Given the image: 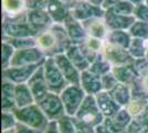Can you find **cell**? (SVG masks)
Listing matches in <instances>:
<instances>
[{
    "mask_svg": "<svg viewBox=\"0 0 148 133\" xmlns=\"http://www.w3.org/2000/svg\"><path fill=\"white\" fill-rule=\"evenodd\" d=\"M72 44L68 31L61 22H53L49 28L36 36V47L45 57L65 53Z\"/></svg>",
    "mask_w": 148,
    "mask_h": 133,
    "instance_id": "6da1fadb",
    "label": "cell"
},
{
    "mask_svg": "<svg viewBox=\"0 0 148 133\" xmlns=\"http://www.w3.org/2000/svg\"><path fill=\"white\" fill-rule=\"evenodd\" d=\"M13 113L16 115L19 123H22L25 125H28L33 129H38L41 131H44L50 123L48 116L38 105V103H33L25 108L16 109L13 111Z\"/></svg>",
    "mask_w": 148,
    "mask_h": 133,
    "instance_id": "7a4b0ae2",
    "label": "cell"
},
{
    "mask_svg": "<svg viewBox=\"0 0 148 133\" xmlns=\"http://www.w3.org/2000/svg\"><path fill=\"white\" fill-rule=\"evenodd\" d=\"M74 119L79 120L82 123H85L92 127H99L105 120V116L101 112L95 95H86L84 101L80 107L77 113L73 116Z\"/></svg>",
    "mask_w": 148,
    "mask_h": 133,
    "instance_id": "3957f363",
    "label": "cell"
},
{
    "mask_svg": "<svg viewBox=\"0 0 148 133\" xmlns=\"http://www.w3.org/2000/svg\"><path fill=\"white\" fill-rule=\"evenodd\" d=\"M43 72L47 87L50 92L60 94L69 85V82L62 74L54 57H47L43 62Z\"/></svg>",
    "mask_w": 148,
    "mask_h": 133,
    "instance_id": "277c9868",
    "label": "cell"
},
{
    "mask_svg": "<svg viewBox=\"0 0 148 133\" xmlns=\"http://www.w3.org/2000/svg\"><path fill=\"white\" fill-rule=\"evenodd\" d=\"M101 54L113 68L133 64L136 61L135 59L132 57L128 49L117 45L113 42H110L107 40H105L104 47H103Z\"/></svg>",
    "mask_w": 148,
    "mask_h": 133,
    "instance_id": "5b68a950",
    "label": "cell"
},
{
    "mask_svg": "<svg viewBox=\"0 0 148 133\" xmlns=\"http://www.w3.org/2000/svg\"><path fill=\"white\" fill-rule=\"evenodd\" d=\"M86 95L85 91L82 89L81 85L69 84L60 93L63 105H64V110H65V114H68L70 116H74L77 113Z\"/></svg>",
    "mask_w": 148,
    "mask_h": 133,
    "instance_id": "8992f818",
    "label": "cell"
},
{
    "mask_svg": "<svg viewBox=\"0 0 148 133\" xmlns=\"http://www.w3.org/2000/svg\"><path fill=\"white\" fill-rule=\"evenodd\" d=\"M36 103L41 108L44 114L48 116L50 121H56L63 115H65V110L60 94L48 92Z\"/></svg>",
    "mask_w": 148,
    "mask_h": 133,
    "instance_id": "52a82bcc",
    "label": "cell"
},
{
    "mask_svg": "<svg viewBox=\"0 0 148 133\" xmlns=\"http://www.w3.org/2000/svg\"><path fill=\"white\" fill-rule=\"evenodd\" d=\"M45 56L37 47L27 48V49H16L9 67L18 68V67H28L33 64H41L45 60ZM8 67V68H9Z\"/></svg>",
    "mask_w": 148,
    "mask_h": 133,
    "instance_id": "ba28073f",
    "label": "cell"
},
{
    "mask_svg": "<svg viewBox=\"0 0 148 133\" xmlns=\"http://www.w3.org/2000/svg\"><path fill=\"white\" fill-rule=\"evenodd\" d=\"M28 0H2L3 21H27Z\"/></svg>",
    "mask_w": 148,
    "mask_h": 133,
    "instance_id": "9c48e42d",
    "label": "cell"
},
{
    "mask_svg": "<svg viewBox=\"0 0 148 133\" xmlns=\"http://www.w3.org/2000/svg\"><path fill=\"white\" fill-rule=\"evenodd\" d=\"M2 34L3 38H27L37 36L28 21H3Z\"/></svg>",
    "mask_w": 148,
    "mask_h": 133,
    "instance_id": "30bf717a",
    "label": "cell"
},
{
    "mask_svg": "<svg viewBox=\"0 0 148 133\" xmlns=\"http://www.w3.org/2000/svg\"><path fill=\"white\" fill-rule=\"evenodd\" d=\"M41 64H33L28 67H18V68L9 67L6 69H2V80L10 81L14 84L27 83Z\"/></svg>",
    "mask_w": 148,
    "mask_h": 133,
    "instance_id": "8fae6325",
    "label": "cell"
},
{
    "mask_svg": "<svg viewBox=\"0 0 148 133\" xmlns=\"http://www.w3.org/2000/svg\"><path fill=\"white\" fill-rule=\"evenodd\" d=\"M70 14L79 21H84L93 17H104L105 9L94 6L88 1H81L76 2L74 7L70 9Z\"/></svg>",
    "mask_w": 148,
    "mask_h": 133,
    "instance_id": "7c38bea8",
    "label": "cell"
},
{
    "mask_svg": "<svg viewBox=\"0 0 148 133\" xmlns=\"http://www.w3.org/2000/svg\"><path fill=\"white\" fill-rule=\"evenodd\" d=\"M84 30L86 31L87 37L106 40L110 33V28L105 21L104 17H93L84 21H81Z\"/></svg>",
    "mask_w": 148,
    "mask_h": 133,
    "instance_id": "4fadbf2b",
    "label": "cell"
},
{
    "mask_svg": "<svg viewBox=\"0 0 148 133\" xmlns=\"http://www.w3.org/2000/svg\"><path fill=\"white\" fill-rule=\"evenodd\" d=\"M27 21L37 34L53 23V20L47 9H29L27 13Z\"/></svg>",
    "mask_w": 148,
    "mask_h": 133,
    "instance_id": "5bb4252c",
    "label": "cell"
},
{
    "mask_svg": "<svg viewBox=\"0 0 148 133\" xmlns=\"http://www.w3.org/2000/svg\"><path fill=\"white\" fill-rule=\"evenodd\" d=\"M56 64L61 70L62 74L66 79L69 84H77L80 85L81 81V71L75 65L73 62L69 59V57L65 53H61L54 57Z\"/></svg>",
    "mask_w": 148,
    "mask_h": 133,
    "instance_id": "9a60e30c",
    "label": "cell"
},
{
    "mask_svg": "<svg viewBox=\"0 0 148 133\" xmlns=\"http://www.w3.org/2000/svg\"><path fill=\"white\" fill-rule=\"evenodd\" d=\"M105 21L110 30H126L128 31L133 23L136 21L135 16H123L112 11L111 9H106L104 14Z\"/></svg>",
    "mask_w": 148,
    "mask_h": 133,
    "instance_id": "2e32d148",
    "label": "cell"
},
{
    "mask_svg": "<svg viewBox=\"0 0 148 133\" xmlns=\"http://www.w3.org/2000/svg\"><path fill=\"white\" fill-rule=\"evenodd\" d=\"M80 85L88 95H95L101 91H103L102 78L95 74L90 69L81 72Z\"/></svg>",
    "mask_w": 148,
    "mask_h": 133,
    "instance_id": "e0dca14e",
    "label": "cell"
},
{
    "mask_svg": "<svg viewBox=\"0 0 148 133\" xmlns=\"http://www.w3.org/2000/svg\"><path fill=\"white\" fill-rule=\"evenodd\" d=\"M28 87L30 88L32 94L36 99V102L40 100L44 94H47L49 92L48 87H47V82H45V78H44L43 72V63L41 64L37 71L32 74L29 81L27 82Z\"/></svg>",
    "mask_w": 148,
    "mask_h": 133,
    "instance_id": "ac0fdd59",
    "label": "cell"
},
{
    "mask_svg": "<svg viewBox=\"0 0 148 133\" xmlns=\"http://www.w3.org/2000/svg\"><path fill=\"white\" fill-rule=\"evenodd\" d=\"M95 99L101 112L105 118H113L122 109V107L113 99V96L108 91L99 92L97 94H95Z\"/></svg>",
    "mask_w": 148,
    "mask_h": 133,
    "instance_id": "d6986e66",
    "label": "cell"
},
{
    "mask_svg": "<svg viewBox=\"0 0 148 133\" xmlns=\"http://www.w3.org/2000/svg\"><path fill=\"white\" fill-rule=\"evenodd\" d=\"M63 25L65 27L69 37H70L73 44L83 43L87 39L86 31L84 30L82 22L79 21V20H76L75 18H73L71 14L64 20Z\"/></svg>",
    "mask_w": 148,
    "mask_h": 133,
    "instance_id": "ffe728a7",
    "label": "cell"
},
{
    "mask_svg": "<svg viewBox=\"0 0 148 133\" xmlns=\"http://www.w3.org/2000/svg\"><path fill=\"white\" fill-rule=\"evenodd\" d=\"M134 63L128 64V65H123V67H116V68L112 69L113 73L115 74L116 79L118 80V82L132 85L138 80V78L140 76H139L138 71L136 70Z\"/></svg>",
    "mask_w": 148,
    "mask_h": 133,
    "instance_id": "44dd1931",
    "label": "cell"
},
{
    "mask_svg": "<svg viewBox=\"0 0 148 133\" xmlns=\"http://www.w3.org/2000/svg\"><path fill=\"white\" fill-rule=\"evenodd\" d=\"M47 11L49 12L53 22H61L70 16V9L61 0H47Z\"/></svg>",
    "mask_w": 148,
    "mask_h": 133,
    "instance_id": "7402d4cb",
    "label": "cell"
},
{
    "mask_svg": "<svg viewBox=\"0 0 148 133\" xmlns=\"http://www.w3.org/2000/svg\"><path fill=\"white\" fill-rule=\"evenodd\" d=\"M14 101L17 109L25 108L36 103V99L31 92L30 88L27 83H19L16 84L14 88Z\"/></svg>",
    "mask_w": 148,
    "mask_h": 133,
    "instance_id": "603a6c76",
    "label": "cell"
},
{
    "mask_svg": "<svg viewBox=\"0 0 148 133\" xmlns=\"http://www.w3.org/2000/svg\"><path fill=\"white\" fill-rule=\"evenodd\" d=\"M14 88L16 84L7 80H2V88H1V107L2 111H11L13 112L17 107H16V101H14Z\"/></svg>",
    "mask_w": 148,
    "mask_h": 133,
    "instance_id": "cb8c5ba5",
    "label": "cell"
},
{
    "mask_svg": "<svg viewBox=\"0 0 148 133\" xmlns=\"http://www.w3.org/2000/svg\"><path fill=\"white\" fill-rule=\"evenodd\" d=\"M113 99L117 102L118 104L125 108L128 103L130 102L133 98V91H132V85L130 84H125V83L118 82L111 91H108Z\"/></svg>",
    "mask_w": 148,
    "mask_h": 133,
    "instance_id": "d4e9b609",
    "label": "cell"
},
{
    "mask_svg": "<svg viewBox=\"0 0 148 133\" xmlns=\"http://www.w3.org/2000/svg\"><path fill=\"white\" fill-rule=\"evenodd\" d=\"M65 54L68 56L69 59L73 62L74 65L80 70L81 72L84 71V70H87L91 65V62L87 60L85 54L83 53L80 44H72L66 50Z\"/></svg>",
    "mask_w": 148,
    "mask_h": 133,
    "instance_id": "484cf974",
    "label": "cell"
},
{
    "mask_svg": "<svg viewBox=\"0 0 148 133\" xmlns=\"http://www.w3.org/2000/svg\"><path fill=\"white\" fill-rule=\"evenodd\" d=\"M107 119L110 120L113 130L116 133H121L122 131H124L133 121L132 115L128 113L126 108H122L113 118H107Z\"/></svg>",
    "mask_w": 148,
    "mask_h": 133,
    "instance_id": "4316f807",
    "label": "cell"
},
{
    "mask_svg": "<svg viewBox=\"0 0 148 133\" xmlns=\"http://www.w3.org/2000/svg\"><path fill=\"white\" fill-rule=\"evenodd\" d=\"M148 50V38H132L128 51L135 60H140L146 58V52Z\"/></svg>",
    "mask_w": 148,
    "mask_h": 133,
    "instance_id": "83f0119b",
    "label": "cell"
},
{
    "mask_svg": "<svg viewBox=\"0 0 148 133\" xmlns=\"http://www.w3.org/2000/svg\"><path fill=\"white\" fill-rule=\"evenodd\" d=\"M106 40L117 44V45H121L123 48L128 49L130 41H132V36H130V32L126 31V30H111Z\"/></svg>",
    "mask_w": 148,
    "mask_h": 133,
    "instance_id": "f1b7e54d",
    "label": "cell"
},
{
    "mask_svg": "<svg viewBox=\"0 0 148 133\" xmlns=\"http://www.w3.org/2000/svg\"><path fill=\"white\" fill-rule=\"evenodd\" d=\"M136 5H134L130 0H119L117 2H115L113 6H111L107 9H111L112 11L118 14H123V16H134Z\"/></svg>",
    "mask_w": 148,
    "mask_h": 133,
    "instance_id": "f546056e",
    "label": "cell"
},
{
    "mask_svg": "<svg viewBox=\"0 0 148 133\" xmlns=\"http://www.w3.org/2000/svg\"><path fill=\"white\" fill-rule=\"evenodd\" d=\"M88 69L91 70L92 72H94L95 74L102 76H104V74H106V73H108V72H111L112 69H113V67H112L111 64L108 63L104 58H103V56L101 54V56H99V57L96 58L92 63H91Z\"/></svg>",
    "mask_w": 148,
    "mask_h": 133,
    "instance_id": "4dcf8cb0",
    "label": "cell"
},
{
    "mask_svg": "<svg viewBox=\"0 0 148 133\" xmlns=\"http://www.w3.org/2000/svg\"><path fill=\"white\" fill-rule=\"evenodd\" d=\"M128 32L130 33L132 38H148V22L136 19Z\"/></svg>",
    "mask_w": 148,
    "mask_h": 133,
    "instance_id": "1f68e13d",
    "label": "cell"
},
{
    "mask_svg": "<svg viewBox=\"0 0 148 133\" xmlns=\"http://www.w3.org/2000/svg\"><path fill=\"white\" fill-rule=\"evenodd\" d=\"M56 123H58V127L61 133H76V127H75L73 116L65 114L59 120H56Z\"/></svg>",
    "mask_w": 148,
    "mask_h": 133,
    "instance_id": "d6a6232c",
    "label": "cell"
},
{
    "mask_svg": "<svg viewBox=\"0 0 148 133\" xmlns=\"http://www.w3.org/2000/svg\"><path fill=\"white\" fill-rule=\"evenodd\" d=\"M16 52V48L8 40H2V69H6L10 65V61Z\"/></svg>",
    "mask_w": 148,
    "mask_h": 133,
    "instance_id": "836d02e7",
    "label": "cell"
},
{
    "mask_svg": "<svg viewBox=\"0 0 148 133\" xmlns=\"http://www.w3.org/2000/svg\"><path fill=\"white\" fill-rule=\"evenodd\" d=\"M8 40L16 49H27L36 47V37H27V38H3Z\"/></svg>",
    "mask_w": 148,
    "mask_h": 133,
    "instance_id": "e575fe53",
    "label": "cell"
},
{
    "mask_svg": "<svg viewBox=\"0 0 148 133\" xmlns=\"http://www.w3.org/2000/svg\"><path fill=\"white\" fill-rule=\"evenodd\" d=\"M17 124H18V120H17V118H16L13 112H11V111H2V113H1L2 131L16 129Z\"/></svg>",
    "mask_w": 148,
    "mask_h": 133,
    "instance_id": "d590c367",
    "label": "cell"
},
{
    "mask_svg": "<svg viewBox=\"0 0 148 133\" xmlns=\"http://www.w3.org/2000/svg\"><path fill=\"white\" fill-rule=\"evenodd\" d=\"M102 78V84H103V91H111L118 83V80L116 79L115 74L113 73V71L106 73L104 76H101Z\"/></svg>",
    "mask_w": 148,
    "mask_h": 133,
    "instance_id": "8d00e7d4",
    "label": "cell"
},
{
    "mask_svg": "<svg viewBox=\"0 0 148 133\" xmlns=\"http://www.w3.org/2000/svg\"><path fill=\"white\" fill-rule=\"evenodd\" d=\"M134 16L137 20L140 21H146L148 22V6L145 2H142L139 5H137L134 11Z\"/></svg>",
    "mask_w": 148,
    "mask_h": 133,
    "instance_id": "74e56055",
    "label": "cell"
},
{
    "mask_svg": "<svg viewBox=\"0 0 148 133\" xmlns=\"http://www.w3.org/2000/svg\"><path fill=\"white\" fill-rule=\"evenodd\" d=\"M74 123H75V127H76V133H96L95 127H92L87 125L85 123H82L79 120L74 119Z\"/></svg>",
    "mask_w": 148,
    "mask_h": 133,
    "instance_id": "f35d334b",
    "label": "cell"
},
{
    "mask_svg": "<svg viewBox=\"0 0 148 133\" xmlns=\"http://www.w3.org/2000/svg\"><path fill=\"white\" fill-rule=\"evenodd\" d=\"M16 133H43V131L41 130H38V129H33V127H30L28 125H25L22 123H19L16 127Z\"/></svg>",
    "mask_w": 148,
    "mask_h": 133,
    "instance_id": "ab89813d",
    "label": "cell"
},
{
    "mask_svg": "<svg viewBox=\"0 0 148 133\" xmlns=\"http://www.w3.org/2000/svg\"><path fill=\"white\" fill-rule=\"evenodd\" d=\"M43 133H61L59 127H58L56 121H50V123L48 124L47 129L43 131Z\"/></svg>",
    "mask_w": 148,
    "mask_h": 133,
    "instance_id": "60d3db41",
    "label": "cell"
},
{
    "mask_svg": "<svg viewBox=\"0 0 148 133\" xmlns=\"http://www.w3.org/2000/svg\"><path fill=\"white\" fill-rule=\"evenodd\" d=\"M61 1L65 5V6L68 7L69 9H71V8L74 7V5L76 3V1H75V0H61Z\"/></svg>",
    "mask_w": 148,
    "mask_h": 133,
    "instance_id": "b9f144b4",
    "label": "cell"
},
{
    "mask_svg": "<svg viewBox=\"0 0 148 133\" xmlns=\"http://www.w3.org/2000/svg\"><path fill=\"white\" fill-rule=\"evenodd\" d=\"M2 133H16V130L12 129V130H6V131H2Z\"/></svg>",
    "mask_w": 148,
    "mask_h": 133,
    "instance_id": "7bdbcfd3",
    "label": "cell"
},
{
    "mask_svg": "<svg viewBox=\"0 0 148 133\" xmlns=\"http://www.w3.org/2000/svg\"><path fill=\"white\" fill-rule=\"evenodd\" d=\"M76 2H81V1H90V0H75Z\"/></svg>",
    "mask_w": 148,
    "mask_h": 133,
    "instance_id": "ee69618b",
    "label": "cell"
},
{
    "mask_svg": "<svg viewBox=\"0 0 148 133\" xmlns=\"http://www.w3.org/2000/svg\"><path fill=\"white\" fill-rule=\"evenodd\" d=\"M144 2H145V3H146V5L148 6V0H144Z\"/></svg>",
    "mask_w": 148,
    "mask_h": 133,
    "instance_id": "f6af8a7d",
    "label": "cell"
},
{
    "mask_svg": "<svg viewBox=\"0 0 148 133\" xmlns=\"http://www.w3.org/2000/svg\"><path fill=\"white\" fill-rule=\"evenodd\" d=\"M147 118H148V111H147Z\"/></svg>",
    "mask_w": 148,
    "mask_h": 133,
    "instance_id": "bcb514c9",
    "label": "cell"
}]
</instances>
